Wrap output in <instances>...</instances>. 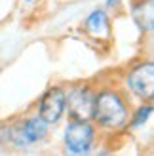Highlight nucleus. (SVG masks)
Masks as SVG:
<instances>
[{
  "label": "nucleus",
  "instance_id": "obj_4",
  "mask_svg": "<svg viewBox=\"0 0 154 156\" xmlns=\"http://www.w3.org/2000/svg\"><path fill=\"white\" fill-rule=\"evenodd\" d=\"M46 133H48V124L40 116H33V118L23 120L17 128L10 129V139L15 143V147H27L42 141Z\"/></svg>",
  "mask_w": 154,
  "mask_h": 156
},
{
  "label": "nucleus",
  "instance_id": "obj_2",
  "mask_svg": "<svg viewBox=\"0 0 154 156\" xmlns=\"http://www.w3.org/2000/svg\"><path fill=\"white\" fill-rule=\"evenodd\" d=\"M95 129L88 120H72L65 128V147L72 154H84L91 149Z\"/></svg>",
  "mask_w": 154,
  "mask_h": 156
},
{
  "label": "nucleus",
  "instance_id": "obj_3",
  "mask_svg": "<svg viewBox=\"0 0 154 156\" xmlns=\"http://www.w3.org/2000/svg\"><path fill=\"white\" fill-rule=\"evenodd\" d=\"M93 99L95 95L86 86L72 88L71 93H65V108H68L72 120H89L93 114Z\"/></svg>",
  "mask_w": 154,
  "mask_h": 156
},
{
  "label": "nucleus",
  "instance_id": "obj_6",
  "mask_svg": "<svg viewBox=\"0 0 154 156\" xmlns=\"http://www.w3.org/2000/svg\"><path fill=\"white\" fill-rule=\"evenodd\" d=\"M65 112V91L61 88H51L46 91L40 101V118L46 124H55Z\"/></svg>",
  "mask_w": 154,
  "mask_h": 156
},
{
  "label": "nucleus",
  "instance_id": "obj_9",
  "mask_svg": "<svg viewBox=\"0 0 154 156\" xmlns=\"http://www.w3.org/2000/svg\"><path fill=\"white\" fill-rule=\"evenodd\" d=\"M150 114H152V105H147V107L143 105L139 111L135 112V118H131V128H137V126H141V124H145Z\"/></svg>",
  "mask_w": 154,
  "mask_h": 156
},
{
  "label": "nucleus",
  "instance_id": "obj_7",
  "mask_svg": "<svg viewBox=\"0 0 154 156\" xmlns=\"http://www.w3.org/2000/svg\"><path fill=\"white\" fill-rule=\"evenodd\" d=\"M84 29L93 38H107L110 34V23L107 13L103 10H95L93 13H89V17L84 23Z\"/></svg>",
  "mask_w": 154,
  "mask_h": 156
},
{
  "label": "nucleus",
  "instance_id": "obj_1",
  "mask_svg": "<svg viewBox=\"0 0 154 156\" xmlns=\"http://www.w3.org/2000/svg\"><path fill=\"white\" fill-rule=\"evenodd\" d=\"M91 118H95L103 128L116 129L128 122V107L116 91L105 90L101 93H97L93 99V114H91Z\"/></svg>",
  "mask_w": 154,
  "mask_h": 156
},
{
  "label": "nucleus",
  "instance_id": "obj_10",
  "mask_svg": "<svg viewBox=\"0 0 154 156\" xmlns=\"http://www.w3.org/2000/svg\"><path fill=\"white\" fill-rule=\"evenodd\" d=\"M114 2H118V0H109V2H107V4H109V6H112Z\"/></svg>",
  "mask_w": 154,
  "mask_h": 156
},
{
  "label": "nucleus",
  "instance_id": "obj_8",
  "mask_svg": "<svg viewBox=\"0 0 154 156\" xmlns=\"http://www.w3.org/2000/svg\"><path fill=\"white\" fill-rule=\"evenodd\" d=\"M131 15L135 23L145 30L152 29V19H154V12H152V0H139L133 4Z\"/></svg>",
  "mask_w": 154,
  "mask_h": 156
},
{
  "label": "nucleus",
  "instance_id": "obj_11",
  "mask_svg": "<svg viewBox=\"0 0 154 156\" xmlns=\"http://www.w3.org/2000/svg\"><path fill=\"white\" fill-rule=\"evenodd\" d=\"M27 2H33V0H27Z\"/></svg>",
  "mask_w": 154,
  "mask_h": 156
},
{
  "label": "nucleus",
  "instance_id": "obj_5",
  "mask_svg": "<svg viewBox=\"0 0 154 156\" xmlns=\"http://www.w3.org/2000/svg\"><path fill=\"white\" fill-rule=\"evenodd\" d=\"M128 88L131 90L137 97L141 99H152V93H154V65L150 63H141L133 67L128 74Z\"/></svg>",
  "mask_w": 154,
  "mask_h": 156
}]
</instances>
